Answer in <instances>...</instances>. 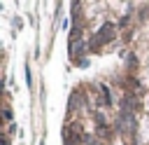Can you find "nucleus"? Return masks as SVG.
I'll return each mask as SVG.
<instances>
[{
  "label": "nucleus",
  "mask_w": 149,
  "mask_h": 145,
  "mask_svg": "<svg viewBox=\"0 0 149 145\" xmlns=\"http://www.w3.org/2000/svg\"><path fill=\"white\" fill-rule=\"evenodd\" d=\"M2 115H5V122L9 124V122H12V108H9V103H5V108H2Z\"/></svg>",
  "instance_id": "f03ea898"
},
{
  "label": "nucleus",
  "mask_w": 149,
  "mask_h": 145,
  "mask_svg": "<svg viewBox=\"0 0 149 145\" xmlns=\"http://www.w3.org/2000/svg\"><path fill=\"white\" fill-rule=\"evenodd\" d=\"M116 35H119V26L114 23V21H105L98 30H93V35L86 40V44H88V54H98V51H102V47H109L114 40H116Z\"/></svg>",
  "instance_id": "f257e3e1"
},
{
  "label": "nucleus",
  "mask_w": 149,
  "mask_h": 145,
  "mask_svg": "<svg viewBox=\"0 0 149 145\" xmlns=\"http://www.w3.org/2000/svg\"><path fill=\"white\" fill-rule=\"evenodd\" d=\"M14 133H16V124H14V122H9V124H7V133H5V136H7V138H12Z\"/></svg>",
  "instance_id": "20e7f679"
},
{
  "label": "nucleus",
  "mask_w": 149,
  "mask_h": 145,
  "mask_svg": "<svg viewBox=\"0 0 149 145\" xmlns=\"http://www.w3.org/2000/svg\"><path fill=\"white\" fill-rule=\"evenodd\" d=\"M12 26H14L16 30H21V28H23V19H21V16H14V19H12Z\"/></svg>",
  "instance_id": "7ed1b4c3"
},
{
  "label": "nucleus",
  "mask_w": 149,
  "mask_h": 145,
  "mask_svg": "<svg viewBox=\"0 0 149 145\" xmlns=\"http://www.w3.org/2000/svg\"><path fill=\"white\" fill-rule=\"evenodd\" d=\"M2 145H12V138H7V136H5V138H2Z\"/></svg>",
  "instance_id": "39448f33"
}]
</instances>
